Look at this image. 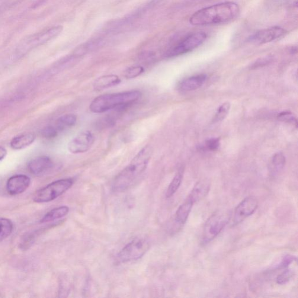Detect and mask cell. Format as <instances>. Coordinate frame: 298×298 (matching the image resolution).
<instances>
[{
    "instance_id": "1",
    "label": "cell",
    "mask_w": 298,
    "mask_h": 298,
    "mask_svg": "<svg viewBox=\"0 0 298 298\" xmlns=\"http://www.w3.org/2000/svg\"><path fill=\"white\" fill-rule=\"evenodd\" d=\"M152 154V147L149 145L141 149L130 164L115 178L112 190L114 192H121L132 186L146 171Z\"/></svg>"
},
{
    "instance_id": "2",
    "label": "cell",
    "mask_w": 298,
    "mask_h": 298,
    "mask_svg": "<svg viewBox=\"0 0 298 298\" xmlns=\"http://www.w3.org/2000/svg\"><path fill=\"white\" fill-rule=\"evenodd\" d=\"M240 12L235 2L226 1L200 9L190 19V24L195 26L225 24L233 20Z\"/></svg>"
},
{
    "instance_id": "3",
    "label": "cell",
    "mask_w": 298,
    "mask_h": 298,
    "mask_svg": "<svg viewBox=\"0 0 298 298\" xmlns=\"http://www.w3.org/2000/svg\"><path fill=\"white\" fill-rule=\"evenodd\" d=\"M139 91H130L98 96L90 104L92 113H102L115 108H124L133 104L141 98Z\"/></svg>"
},
{
    "instance_id": "4",
    "label": "cell",
    "mask_w": 298,
    "mask_h": 298,
    "mask_svg": "<svg viewBox=\"0 0 298 298\" xmlns=\"http://www.w3.org/2000/svg\"><path fill=\"white\" fill-rule=\"evenodd\" d=\"M231 213L228 210H219L211 215L204 224L202 242L204 244L212 241L222 232L230 222Z\"/></svg>"
},
{
    "instance_id": "5",
    "label": "cell",
    "mask_w": 298,
    "mask_h": 298,
    "mask_svg": "<svg viewBox=\"0 0 298 298\" xmlns=\"http://www.w3.org/2000/svg\"><path fill=\"white\" fill-rule=\"evenodd\" d=\"M73 184L72 178L60 179L54 181L38 190L35 194L33 200L38 203H47L55 200L71 188Z\"/></svg>"
},
{
    "instance_id": "6",
    "label": "cell",
    "mask_w": 298,
    "mask_h": 298,
    "mask_svg": "<svg viewBox=\"0 0 298 298\" xmlns=\"http://www.w3.org/2000/svg\"><path fill=\"white\" fill-rule=\"evenodd\" d=\"M149 248V242L146 239H134L118 253L117 261L119 263H127L138 260L145 255Z\"/></svg>"
},
{
    "instance_id": "7",
    "label": "cell",
    "mask_w": 298,
    "mask_h": 298,
    "mask_svg": "<svg viewBox=\"0 0 298 298\" xmlns=\"http://www.w3.org/2000/svg\"><path fill=\"white\" fill-rule=\"evenodd\" d=\"M206 38L207 34L204 32H199L189 35L177 46L169 50L166 53V57H177L190 52L203 44Z\"/></svg>"
},
{
    "instance_id": "8",
    "label": "cell",
    "mask_w": 298,
    "mask_h": 298,
    "mask_svg": "<svg viewBox=\"0 0 298 298\" xmlns=\"http://www.w3.org/2000/svg\"><path fill=\"white\" fill-rule=\"evenodd\" d=\"M95 140L94 134L91 131H83L70 141L68 150L75 155L87 152L94 145Z\"/></svg>"
},
{
    "instance_id": "9",
    "label": "cell",
    "mask_w": 298,
    "mask_h": 298,
    "mask_svg": "<svg viewBox=\"0 0 298 298\" xmlns=\"http://www.w3.org/2000/svg\"><path fill=\"white\" fill-rule=\"evenodd\" d=\"M258 207V201L254 197L246 198L235 208L233 213V223L234 225L239 223L252 215Z\"/></svg>"
},
{
    "instance_id": "10",
    "label": "cell",
    "mask_w": 298,
    "mask_h": 298,
    "mask_svg": "<svg viewBox=\"0 0 298 298\" xmlns=\"http://www.w3.org/2000/svg\"><path fill=\"white\" fill-rule=\"evenodd\" d=\"M62 30V27L58 26L38 32L25 38L24 42L22 43V47L32 48L46 43L59 35Z\"/></svg>"
},
{
    "instance_id": "11",
    "label": "cell",
    "mask_w": 298,
    "mask_h": 298,
    "mask_svg": "<svg viewBox=\"0 0 298 298\" xmlns=\"http://www.w3.org/2000/svg\"><path fill=\"white\" fill-rule=\"evenodd\" d=\"M286 33L287 31L284 29L275 27L256 32L249 38V40L257 44H265L278 39Z\"/></svg>"
},
{
    "instance_id": "12",
    "label": "cell",
    "mask_w": 298,
    "mask_h": 298,
    "mask_svg": "<svg viewBox=\"0 0 298 298\" xmlns=\"http://www.w3.org/2000/svg\"><path fill=\"white\" fill-rule=\"evenodd\" d=\"M31 179L27 175L19 174L12 176L6 182V190L11 195L24 193L31 185Z\"/></svg>"
},
{
    "instance_id": "13",
    "label": "cell",
    "mask_w": 298,
    "mask_h": 298,
    "mask_svg": "<svg viewBox=\"0 0 298 298\" xmlns=\"http://www.w3.org/2000/svg\"><path fill=\"white\" fill-rule=\"evenodd\" d=\"M53 166V162L49 157L41 156L32 160L29 163V171L36 176L43 175L50 171Z\"/></svg>"
},
{
    "instance_id": "14",
    "label": "cell",
    "mask_w": 298,
    "mask_h": 298,
    "mask_svg": "<svg viewBox=\"0 0 298 298\" xmlns=\"http://www.w3.org/2000/svg\"><path fill=\"white\" fill-rule=\"evenodd\" d=\"M207 78V75L205 74H199L189 77L179 83V88L183 92L196 91L204 85Z\"/></svg>"
},
{
    "instance_id": "15",
    "label": "cell",
    "mask_w": 298,
    "mask_h": 298,
    "mask_svg": "<svg viewBox=\"0 0 298 298\" xmlns=\"http://www.w3.org/2000/svg\"><path fill=\"white\" fill-rule=\"evenodd\" d=\"M210 188V184L209 181L206 179L200 180L195 184L188 198H190L194 203H196L206 196L209 193Z\"/></svg>"
},
{
    "instance_id": "16",
    "label": "cell",
    "mask_w": 298,
    "mask_h": 298,
    "mask_svg": "<svg viewBox=\"0 0 298 298\" xmlns=\"http://www.w3.org/2000/svg\"><path fill=\"white\" fill-rule=\"evenodd\" d=\"M121 80L117 75H107L99 77L94 83V88L96 91H101L103 90L119 85Z\"/></svg>"
},
{
    "instance_id": "17",
    "label": "cell",
    "mask_w": 298,
    "mask_h": 298,
    "mask_svg": "<svg viewBox=\"0 0 298 298\" xmlns=\"http://www.w3.org/2000/svg\"><path fill=\"white\" fill-rule=\"evenodd\" d=\"M36 139V135L33 133H26L19 134L12 139L10 143L11 148L21 150L30 146Z\"/></svg>"
},
{
    "instance_id": "18",
    "label": "cell",
    "mask_w": 298,
    "mask_h": 298,
    "mask_svg": "<svg viewBox=\"0 0 298 298\" xmlns=\"http://www.w3.org/2000/svg\"><path fill=\"white\" fill-rule=\"evenodd\" d=\"M194 204V203L193 201L190 198H188L179 207L177 212H176L175 216V222L179 224V225H183V224L187 222Z\"/></svg>"
},
{
    "instance_id": "19",
    "label": "cell",
    "mask_w": 298,
    "mask_h": 298,
    "mask_svg": "<svg viewBox=\"0 0 298 298\" xmlns=\"http://www.w3.org/2000/svg\"><path fill=\"white\" fill-rule=\"evenodd\" d=\"M69 209L67 206H61L55 208L48 212L41 220V223H46L53 222V221L62 219L68 214Z\"/></svg>"
},
{
    "instance_id": "20",
    "label": "cell",
    "mask_w": 298,
    "mask_h": 298,
    "mask_svg": "<svg viewBox=\"0 0 298 298\" xmlns=\"http://www.w3.org/2000/svg\"><path fill=\"white\" fill-rule=\"evenodd\" d=\"M286 163V157L282 153H277L273 156L270 166V171L272 175H276L284 168Z\"/></svg>"
},
{
    "instance_id": "21",
    "label": "cell",
    "mask_w": 298,
    "mask_h": 298,
    "mask_svg": "<svg viewBox=\"0 0 298 298\" xmlns=\"http://www.w3.org/2000/svg\"><path fill=\"white\" fill-rule=\"evenodd\" d=\"M77 118L72 114H65L58 118L56 121V128L58 131H63L75 126Z\"/></svg>"
},
{
    "instance_id": "22",
    "label": "cell",
    "mask_w": 298,
    "mask_h": 298,
    "mask_svg": "<svg viewBox=\"0 0 298 298\" xmlns=\"http://www.w3.org/2000/svg\"><path fill=\"white\" fill-rule=\"evenodd\" d=\"M184 176V169H181L177 172L174 178L169 184L166 196L167 198H171L177 192L182 183Z\"/></svg>"
},
{
    "instance_id": "23",
    "label": "cell",
    "mask_w": 298,
    "mask_h": 298,
    "mask_svg": "<svg viewBox=\"0 0 298 298\" xmlns=\"http://www.w3.org/2000/svg\"><path fill=\"white\" fill-rule=\"evenodd\" d=\"M13 224L10 220L0 218V242L4 241L11 234Z\"/></svg>"
},
{
    "instance_id": "24",
    "label": "cell",
    "mask_w": 298,
    "mask_h": 298,
    "mask_svg": "<svg viewBox=\"0 0 298 298\" xmlns=\"http://www.w3.org/2000/svg\"><path fill=\"white\" fill-rule=\"evenodd\" d=\"M230 108L231 104L229 102H224L222 105H221L219 108H218L215 115H214L213 123H220V122L225 119L227 115L229 113Z\"/></svg>"
},
{
    "instance_id": "25",
    "label": "cell",
    "mask_w": 298,
    "mask_h": 298,
    "mask_svg": "<svg viewBox=\"0 0 298 298\" xmlns=\"http://www.w3.org/2000/svg\"><path fill=\"white\" fill-rule=\"evenodd\" d=\"M145 71L141 66H133L127 68L124 72V76L127 79H133L142 75Z\"/></svg>"
},
{
    "instance_id": "26",
    "label": "cell",
    "mask_w": 298,
    "mask_h": 298,
    "mask_svg": "<svg viewBox=\"0 0 298 298\" xmlns=\"http://www.w3.org/2000/svg\"><path fill=\"white\" fill-rule=\"evenodd\" d=\"M278 119L281 121L285 122L288 124H292L297 126V120L294 115L289 111L282 112L278 115Z\"/></svg>"
},
{
    "instance_id": "27",
    "label": "cell",
    "mask_w": 298,
    "mask_h": 298,
    "mask_svg": "<svg viewBox=\"0 0 298 298\" xmlns=\"http://www.w3.org/2000/svg\"><path fill=\"white\" fill-rule=\"evenodd\" d=\"M293 275L294 272L292 270H285L277 277V283L279 285L287 283L291 279V278L293 277Z\"/></svg>"
},
{
    "instance_id": "28",
    "label": "cell",
    "mask_w": 298,
    "mask_h": 298,
    "mask_svg": "<svg viewBox=\"0 0 298 298\" xmlns=\"http://www.w3.org/2000/svg\"><path fill=\"white\" fill-rule=\"evenodd\" d=\"M57 134L58 130L56 128L53 127H47L41 131V135H42L44 138L53 139L54 138V137H56L57 136Z\"/></svg>"
},
{
    "instance_id": "29",
    "label": "cell",
    "mask_w": 298,
    "mask_h": 298,
    "mask_svg": "<svg viewBox=\"0 0 298 298\" xmlns=\"http://www.w3.org/2000/svg\"><path fill=\"white\" fill-rule=\"evenodd\" d=\"M219 138H211L206 142V147L210 151H216L220 147Z\"/></svg>"
},
{
    "instance_id": "30",
    "label": "cell",
    "mask_w": 298,
    "mask_h": 298,
    "mask_svg": "<svg viewBox=\"0 0 298 298\" xmlns=\"http://www.w3.org/2000/svg\"><path fill=\"white\" fill-rule=\"evenodd\" d=\"M272 60H273V59H272L271 57L262 58V59L256 61V62L251 66V68L256 69L266 66L271 62Z\"/></svg>"
},
{
    "instance_id": "31",
    "label": "cell",
    "mask_w": 298,
    "mask_h": 298,
    "mask_svg": "<svg viewBox=\"0 0 298 298\" xmlns=\"http://www.w3.org/2000/svg\"><path fill=\"white\" fill-rule=\"evenodd\" d=\"M295 259H296V258L293 256L286 255V256H284L278 268L282 269L288 267L293 262H294Z\"/></svg>"
},
{
    "instance_id": "32",
    "label": "cell",
    "mask_w": 298,
    "mask_h": 298,
    "mask_svg": "<svg viewBox=\"0 0 298 298\" xmlns=\"http://www.w3.org/2000/svg\"><path fill=\"white\" fill-rule=\"evenodd\" d=\"M7 154V151L2 146H0V161H1L3 159L5 158V156Z\"/></svg>"
}]
</instances>
